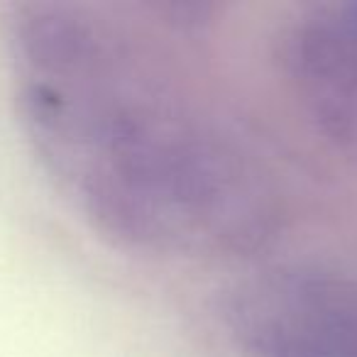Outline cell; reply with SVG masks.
I'll list each match as a JSON object with an SVG mask.
<instances>
[{"label":"cell","mask_w":357,"mask_h":357,"mask_svg":"<svg viewBox=\"0 0 357 357\" xmlns=\"http://www.w3.org/2000/svg\"><path fill=\"white\" fill-rule=\"evenodd\" d=\"M8 50L27 142L96 233L159 257H245L279 235L264 162L120 8L20 3Z\"/></svg>","instance_id":"1"},{"label":"cell","mask_w":357,"mask_h":357,"mask_svg":"<svg viewBox=\"0 0 357 357\" xmlns=\"http://www.w3.org/2000/svg\"><path fill=\"white\" fill-rule=\"evenodd\" d=\"M279 61L308 123L357 167V0L301 8L282 30Z\"/></svg>","instance_id":"2"},{"label":"cell","mask_w":357,"mask_h":357,"mask_svg":"<svg viewBox=\"0 0 357 357\" xmlns=\"http://www.w3.org/2000/svg\"><path fill=\"white\" fill-rule=\"evenodd\" d=\"M274 311L342 357H357V279L335 272H284L252 287Z\"/></svg>","instance_id":"3"},{"label":"cell","mask_w":357,"mask_h":357,"mask_svg":"<svg viewBox=\"0 0 357 357\" xmlns=\"http://www.w3.org/2000/svg\"><path fill=\"white\" fill-rule=\"evenodd\" d=\"M230 331L248 357H342L264 303L252 289L233 298Z\"/></svg>","instance_id":"4"}]
</instances>
